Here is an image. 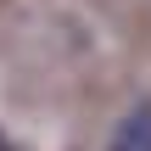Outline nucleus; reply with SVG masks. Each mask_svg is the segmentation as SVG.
<instances>
[{"label": "nucleus", "mask_w": 151, "mask_h": 151, "mask_svg": "<svg viewBox=\"0 0 151 151\" xmlns=\"http://www.w3.org/2000/svg\"><path fill=\"white\" fill-rule=\"evenodd\" d=\"M106 151H151V101L146 106H134L123 123H118V134H112V146Z\"/></svg>", "instance_id": "nucleus-1"}, {"label": "nucleus", "mask_w": 151, "mask_h": 151, "mask_svg": "<svg viewBox=\"0 0 151 151\" xmlns=\"http://www.w3.org/2000/svg\"><path fill=\"white\" fill-rule=\"evenodd\" d=\"M0 151H11V146H6V134H0Z\"/></svg>", "instance_id": "nucleus-2"}]
</instances>
